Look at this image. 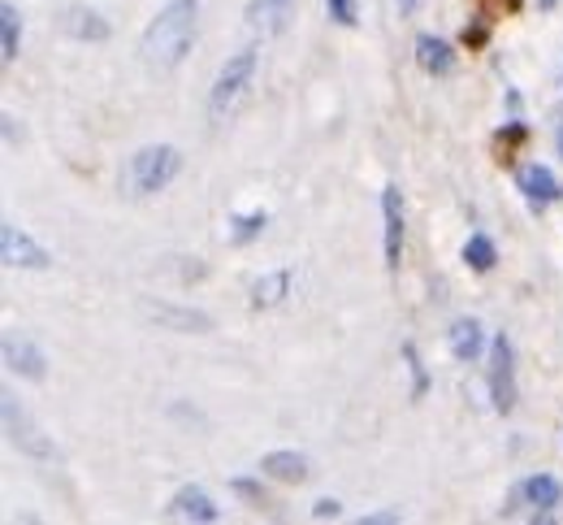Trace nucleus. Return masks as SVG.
I'll list each match as a JSON object with an SVG mask.
<instances>
[{
    "label": "nucleus",
    "instance_id": "obj_1",
    "mask_svg": "<svg viewBox=\"0 0 563 525\" xmlns=\"http://www.w3.org/2000/svg\"><path fill=\"white\" fill-rule=\"evenodd\" d=\"M196 31H200V0H169L143 31V62L152 70L183 66V57L196 44Z\"/></svg>",
    "mask_w": 563,
    "mask_h": 525
},
{
    "label": "nucleus",
    "instance_id": "obj_2",
    "mask_svg": "<svg viewBox=\"0 0 563 525\" xmlns=\"http://www.w3.org/2000/svg\"><path fill=\"white\" fill-rule=\"evenodd\" d=\"M252 75H256V48H243V53H234L221 66V75L212 78L209 87V122H225L243 105V96L252 87Z\"/></svg>",
    "mask_w": 563,
    "mask_h": 525
},
{
    "label": "nucleus",
    "instance_id": "obj_3",
    "mask_svg": "<svg viewBox=\"0 0 563 525\" xmlns=\"http://www.w3.org/2000/svg\"><path fill=\"white\" fill-rule=\"evenodd\" d=\"M183 174V156L178 149H165V144H152L131 156V169H126V183L135 196H156L165 192L174 178Z\"/></svg>",
    "mask_w": 563,
    "mask_h": 525
},
{
    "label": "nucleus",
    "instance_id": "obj_4",
    "mask_svg": "<svg viewBox=\"0 0 563 525\" xmlns=\"http://www.w3.org/2000/svg\"><path fill=\"white\" fill-rule=\"evenodd\" d=\"M486 382H490L494 408H498V413H511V408H516V352H511V339H507V335H494Z\"/></svg>",
    "mask_w": 563,
    "mask_h": 525
},
{
    "label": "nucleus",
    "instance_id": "obj_5",
    "mask_svg": "<svg viewBox=\"0 0 563 525\" xmlns=\"http://www.w3.org/2000/svg\"><path fill=\"white\" fill-rule=\"evenodd\" d=\"M404 239H408V214H404V192L386 187L382 192V243H386V265L399 270L404 261Z\"/></svg>",
    "mask_w": 563,
    "mask_h": 525
},
{
    "label": "nucleus",
    "instance_id": "obj_6",
    "mask_svg": "<svg viewBox=\"0 0 563 525\" xmlns=\"http://www.w3.org/2000/svg\"><path fill=\"white\" fill-rule=\"evenodd\" d=\"M0 261H4L9 270H44V265H48V252H44L26 230L4 222L0 226Z\"/></svg>",
    "mask_w": 563,
    "mask_h": 525
},
{
    "label": "nucleus",
    "instance_id": "obj_7",
    "mask_svg": "<svg viewBox=\"0 0 563 525\" xmlns=\"http://www.w3.org/2000/svg\"><path fill=\"white\" fill-rule=\"evenodd\" d=\"M0 357H4V365L18 378H35V382L44 378V365H48L44 352H40L26 335H18V330H9V335L0 339Z\"/></svg>",
    "mask_w": 563,
    "mask_h": 525
},
{
    "label": "nucleus",
    "instance_id": "obj_8",
    "mask_svg": "<svg viewBox=\"0 0 563 525\" xmlns=\"http://www.w3.org/2000/svg\"><path fill=\"white\" fill-rule=\"evenodd\" d=\"M0 408H4V430H9V439L18 444L22 451H40V456H53V448L44 444V435L40 430H26V422H22V413H18V400L4 391L0 395Z\"/></svg>",
    "mask_w": 563,
    "mask_h": 525
},
{
    "label": "nucleus",
    "instance_id": "obj_9",
    "mask_svg": "<svg viewBox=\"0 0 563 525\" xmlns=\"http://www.w3.org/2000/svg\"><path fill=\"white\" fill-rule=\"evenodd\" d=\"M169 517H183V522H217V504L200 486H183L174 500H169Z\"/></svg>",
    "mask_w": 563,
    "mask_h": 525
},
{
    "label": "nucleus",
    "instance_id": "obj_10",
    "mask_svg": "<svg viewBox=\"0 0 563 525\" xmlns=\"http://www.w3.org/2000/svg\"><path fill=\"white\" fill-rule=\"evenodd\" d=\"M520 192H525L538 209L560 200V183H555V174H551L547 165H525V169H520Z\"/></svg>",
    "mask_w": 563,
    "mask_h": 525
},
{
    "label": "nucleus",
    "instance_id": "obj_11",
    "mask_svg": "<svg viewBox=\"0 0 563 525\" xmlns=\"http://www.w3.org/2000/svg\"><path fill=\"white\" fill-rule=\"evenodd\" d=\"M261 469H265V478L286 482V486H299V482L308 478V460H303L299 451H269V456L261 460Z\"/></svg>",
    "mask_w": 563,
    "mask_h": 525
},
{
    "label": "nucleus",
    "instance_id": "obj_12",
    "mask_svg": "<svg viewBox=\"0 0 563 525\" xmlns=\"http://www.w3.org/2000/svg\"><path fill=\"white\" fill-rule=\"evenodd\" d=\"M290 9H295V0H252L247 4V22L256 31H282L290 22Z\"/></svg>",
    "mask_w": 563,
    "mask_h": 525
},
{
    "label": "nucleus",
    "instance_id": "obj_13",
    "mask_svg": "<svg viewBox=\"0 0 563 525\" xmlns=\"http://www.w3.org/2000/svg\"><path fill=\"white\" fill-rule=\"evenodd\" d=\"M446 343H451V352H455L460 361H473V357L482 352V343H486V335H482V321H473V317H460V321L451 326Z\"/></svg>",
    "mask_w": 563,
    "mask_h": 525
},
{
    "label": "nucleus",
    "instance_id": "obj_14",
    "mask_svg": "<svg viewBox=\"0 0 563 525\" xmlns=\"http://www.w3.org/2000/svg\"><path fill=\"white\" fill-rule=\"evenodd\" d=\"M417 57H421V66L429 75H451V66H455L451 44L438 40V35H417Z\"/></svg>",
    "mask_w": 563,
    "mask_h": 525
},
{
    "label": "nucleus",
    "instance_id": "obj_15",
    "mask_svg": "<svg viewBox=\"0 0 563 525\" xmlns=\"http://www.w3.org/2000/svg\"><path fill=\"white\" fill-rule=\"evenodd\" d=\"M18 44H22V18L13 4H0V53L4 62H18Z\"/></svg>",
    "mask_w": 563,
    "mask_h": 525
},
{
    "label": "nucleus",
    "instance_id": "obj_16",
    "mask_svg": "<svg viewBox=\"0 0 563 525\" xmlns=\"http://www.w3.org/2000/svg\"><path fill=\"white\" fill-rule=\"evenodd\" d=\"M66 31H70V35H82V40H109V22H104L100 13H91V9L66 13Z\"/></svg>",
    "mask_w": 563,
    "mask_h": 525
},
{
    "label": "nucleus",
    "instance_id": "obj_17",
    "mask_svg": "<svg viewBox=\"0 0 563 525\" xmlns=\"http://www.w3.org/2000/svg\"><path fill=\"white\" fill-rule=\"evenodd\" d=\"M520 495H525L533 508H555V500H560V482H555L551 473H538V478H529V482L520 486Z\"/></svg>",
    "mask_w": 563,
    "mask_h": 525
},
{
    "label": "nucleus",
    "instance_id": "obj_18",
    "mask_svg": "<svg viewBox=\"0 0 563 525\" xmlns=\"http://www.w3.org/2000/svg\"><path fill=\"white\" fill-rule=\"evenodd\" d=\"M494 261H498V252H494V243L486 234H473V239L464 243V265H468V270H494Z\"/></svg>",
    "mask_w": 563,
    "mask_h": 525
},
{
    "label": "nucleus",
    "instance_id": "obj_19",
    "mask_svg": "<svg viewBox=\"0 0 563 525\" xmlns=\"http://www.w3.org/2000/svg\"><path fill=\"white\" fill-rule=\"evenodd\" d=\"M286 283H290V274H286V270H282V274H269V278H261V283H256V292H252L256 308H274V304L286 296Z\"/></svg>",
    "mask_w": 563,
    "mask_h": 525
},
{
    "label": "nucleus",
    "instance_id": "obj_20",
    "mask_svg": "<svg viewBox=\"0 0 563 525\" xmlns=\"http://www.w3.org/2000/svg\"><path fill=\"white\" fill-rule=\"evenodd\" d=\"M265 222H269L265 214H247V218H234V222H230V243H252V239L265 230Z\"/></svg>",
    "mask_w": 563,
    "mask_h": 525
},
{
    "label": "nucleus",
    "instance_id": "obj_21",
    "mask_svg": "<svg viewBox=\"0 0 563 525\" xmlns=\"http://www.w3.org/2000/svg\"><path fill=\"white\" fill-rule=\"evenodd\" d=\"M330 13H334V22H343V26H355V18H360V4H355V0H330Z\"/></svg>",
    "mask_w": 563,
    "mask_h": 525
},
{
    "label": "nucleus",
    "instance_id": "obj_22",
    "mask_svg": "<svg viewBox=\"0 0 563 525\" xmlns=\"http://www.w3.org/2000/svg\"><path fill=\"white\" fill-rule=\"evenodd\" d=\"M156 317H161L165 326H196V330L205 326V317H191V313H156Z\"/></svg>",
    "mask_w": 563,
    "mask_h": 525
},
{
    "label": "nucleus",
    "instance_id": "obj_23",
    "mask_svg": "<svg viewBox=\"0 0 563 525\" xmlns=\"http://www.w3.org/2000/svg\"><path fill=\"white\" fill-rule=\"evenodd\" d=\"M317 513H321V517H339V504H334V500H325V504H317Z\"/></svg>",
    "mask_w": 563,
    "mask_h": 525
},
{
    "label": "nucleus",
    "instance_id": "obj_24",
    "mask_svg": "<svg viewBox=\"0 0 563 525\" xmlns=\"http://www.w3.org/2000/svg\"><path fill=\"white\" fill-rule=\"evenodd\" d=\"M560 149H563V135H560Z\"/></svg>",
    "mask_w": 563,
    "mask_h": 525
},
{
    "label": "nucleus",
    "instance_id": "obj_25",
    "mask_svg": "<svg viewBox=\"0 0 563 525\" xmlns=\"http://www.w3.org/2000/svg\"><path fill=\"white\" fill-rule=\"evenodd\" d=\"M542 4H551V0H542Z\"/></svg>",
    "mask_w": 563,
    "mask_h": 525
}]
</instances>
